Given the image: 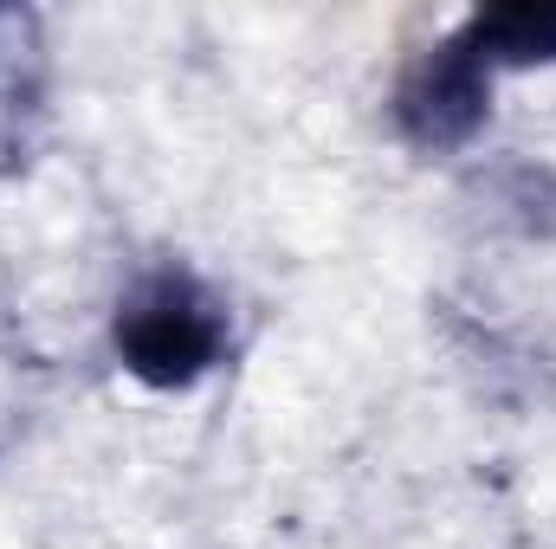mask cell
Wrapping results in <instances>:
<instances>
[{"label":"cell","instance_id":"1","mask_svg":"<svg viewBox=\"0 0 556 549\" xmlns=\"http://www.w3.org/2000/svg\"><path fill=\"white\" fill-rule=\"evenodd\" d=\"M227 349V310L220 297L188 272H155L117 304V356L149 388H188L201 382Z\"/></svg>","mask_w":556,"mask_h":549},{"label":"cell","instance_id":"2","mask_svg":"<svg viewBox=\"0 0 556 549\" xmlns=\"http://www.w3.org/2000/svg\"><path fill=\"white\" fill-rule=\"evenodd\" d=\"M485 91H492V72L472 59V46L459 33H446L408 65V78L395 91V124L420 149H453L485 124Z\"/></svg>","mask_w":556,"mask_h":549},{"label":"cell","instance_id":"3","mask_svg":"<svg viewBox=\"0 0 556 549\" xmlns=\"http://www.w3.org/2000/svg\"><path fill=\"white\" fill-rule=\"evenodd\" d=\"M472 59L498 78L511 65H551L556 59V0L544 7H492V13H472L466 26H453Z\"/></svg>","mask_w":556,"mask_h":549}]
</instances>
